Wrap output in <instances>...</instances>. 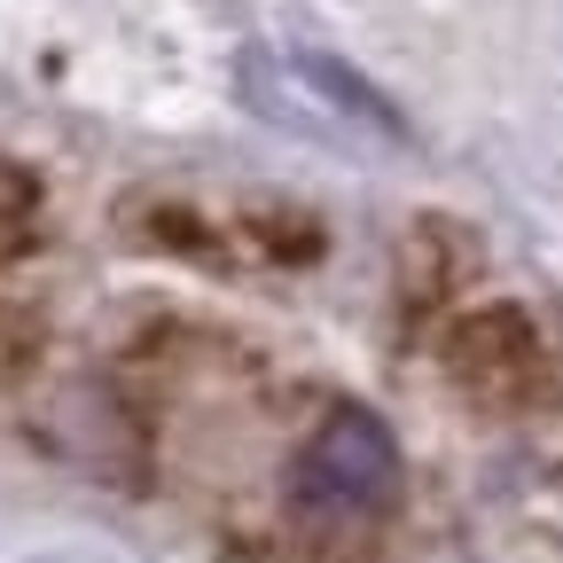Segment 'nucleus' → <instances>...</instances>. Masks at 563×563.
I'll list each match as a JSON object with an SVG mask.
<instances>
[{
	"instance_id": "f257e3e1",
	"label": "nucleus",
	"mask_w": 563,
	"mask_h": 563,
	"mask_svg": "<svg viewBox=\"0 0 563 563\" xmlns=\"http://www.w3.org/2000/svg\"><path fill=\"white\" fill-rule=\"evenodd\" d=\"M290 501L306 525H376L399 501V446L368 407H336L290 462Z\"/></svg>"
},
{
	"instance_id": "f03ea898",
	"label": "nucleus",
	"mask_w": 563,
	"mask_h": 563,
	"mask_svg": "<svg viewBox=\"0 0 563 563\" xmlns=\"http://www.w3.org/2000/svg\"><path fill=\"white\" fill-rule=\"evenodd\" d=\"M446 376L477 407H532L548 391V344L517 306H477L446 329Z\"/></svg>"
},
{
	"instance_id": "7ed1b4c3",
	"label": "nucleus",
	"mask_w": 563,
	"mask_h": 563,
	"mask_svg": "<svg viewBox=\"0 0 563 563\" xmlns=\"http://www.w3.org/2000/svg\"><path fill=\"white\" fill-rule=\"evenodd\" d=\"M32 211H40L32 173H16L9 157H0V258H16V251H24V235H32Z\"/></svg>"
}]
</instances>
